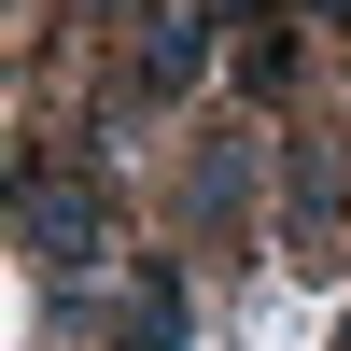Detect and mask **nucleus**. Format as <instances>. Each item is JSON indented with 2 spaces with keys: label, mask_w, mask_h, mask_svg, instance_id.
Listing matches in <instances>:
<instances>
[{
  "label": "nucleus",
  "mask_w": 351,
  "mask_h": 351,
  "mask_svg": "<svg viewBox=\"0 0 351 351\" xmlns=\"http://www.w3.org/2000/svg\"><path fill=\"white\" fill-rule=\"evenodd\" d=\"M28 253H43V267H84V253L112 239V211H99V183H71V169H28Z\"/></svg>",
  "instance_id": "1"
},
{
  "label": "nucleus",
  "mask_w": 351,
  "mask_h": 351,
  "mask_svg": "<svg viewBox=\"0 0 351 351\" xmlns=\"http://www.w3.org/2000/svg\"><path fill=\"white\" fill-rule=\"evenodd\" d=\"M197 56H211V43H197V14H183V0H169V14H141V99H183V84H197Z\"/></svg>",
  "instance_id": "2"
}]
</instances>
